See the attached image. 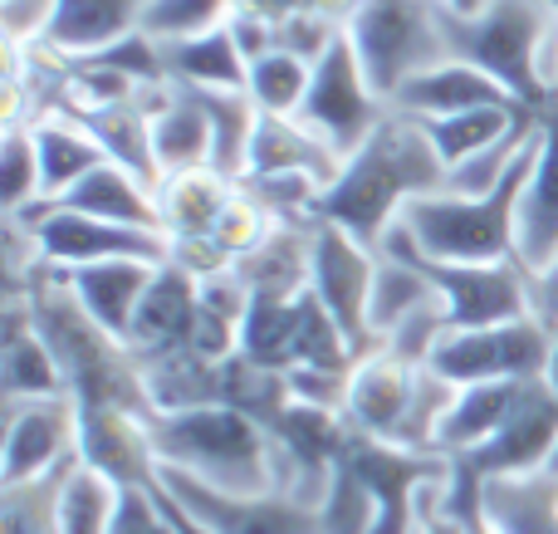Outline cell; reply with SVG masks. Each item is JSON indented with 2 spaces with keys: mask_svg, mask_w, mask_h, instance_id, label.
Here are the masks:
<instances>
[{
  "mask_svg": "<svg viewBox=\"0 0 558 534\" xmlns=\"http://www.w3.org/2000/svg\"><path fill=\"white\" fill-rule=\"evenodd\" d=\"M153 441H157L162 466L186 471V476L206 481L216 490H235V496L279 490L270 427L241 408H221L216 402V408L157 412Z\"/></svg>",
  "mask_w": 558,
  "mask_h": 534,
  "instance_id": "4",
  "label": "cell"
},
{
  "mask_svg": "<svg viewBox=\"0 0 558 534\" xmlns=\"http://www.w3.org/2000/svg\"><path fill=\"white\" fill-rule=\"evenodd\" d=\"M235 192H241V177H226V172H216V167L162 177L157 206H162L167 241H211V231L221 226Z\"/></svg>",
  "mask_w": 558,
  "mask_h": 534,
  "instance_id": "24",
  "label": "cell"
},
{
  "mask_svg": "<svg viewBox=\"0 0 558 534\" xmlns=\"http://www.w3.org/2000/svg\"><path fill=\"white\" fill-rule=\"evenodd\" d=\"M554 339L558 333L534 314L510 324H490V329H456L432 353V368L446 373L456 388L495 383V378H544L554 359Z\"/></svg>",
  "mask_w": 558,
  "mask_h": 534,
  "instance_id": "10",
  "label": "cell"
},
{
  "mask_svg": "<svg viewBox=\"0 0 558 534\" xmlns=\"http://www.w3.org/2000/svg\"><path fill=\"white\" fill-rule=\"evenodd\" d=\"M544 378H549V388L558 392V339H554V359H549V373H544Z\"/></svg>",
  "mask_w": 558,
  "mask_h": 534,
  "instance_id": "50",
  "label": "cell"
},
{
  "mask_svg": "<svg viewBox=\"0 0 558 534\" xmlns=\"http://www.w3.org/2000/svg\"><path fill=\"white\" fill-rule=\"evenodd\" d=\"M162 490L196 515L211 534H324L318 506L289 496V490H260V496H235V490H216L206 481L186 476L177 466H162Z\"/></svg>",
  "mask_w": 558,
  "mask_h": 534,
  "instance_id": "12",
  "label": "cell"
},
{
  "mask_svg": "<svg viewBox=\"0 0 558 534\" xmlns=\"http://www.w3.org/2000/svg\"><path fill=\"white\" fill-rule=\"evenodd\" d=\"M451 486V481H446ZM446 486H436L432 496H426V510H422V534H465L461 520L446 510Z\"/></svg>",
  "mask_w": 558,
  "mask_h": 534,
  "instance_id": "48",
  "label": "cell"
},
{
  "mask_svg": "<svg viewBox=\"0 0 558 534\" xmlns=\"http://www.w3.org/2000/svg\"><path fill=\"white\" fill-rule=\"evenodd\" d=\"M544 5H554V15H558V0H544Z\"/></svg>",
  "mask_w": 558,
  "mask_h": 534,
  "instance_id": "52",
  "label": "cell"
},
{
  "mask_svg": "<svg viewBox=\"0 0 558 534\" xmlns=\"http://www.w3.org/2000/svg\"><path fill=\"white\" fill-rule=\"evenodd\" d=\"M308 78L314 64L289 49H265L260 59H251V78H245V94L255 98L260 113H299L308 94Z\"/></svg>",
  "mask_w": 558,
  "mask_h": 534,
  "instance_id": "39",
  "label": "cell"
},
{
  "mask_svg": "<svg viewBox=\"0 0 558 534\" xmlns=\"http://www.w3.org/2000/svg\"><path fill=\"white\" fill-rule=\"evenodd\" d=\"M162 64L167 84L186 88H245V78H251V59H245L231 25L192 39H162Z\"/></svg>",
  "mask_w": 558,
  "mask_h": 534,
  "instance_id": "30",
  "label": "cell"
},
{
  "mask_svg": "<svg viewBox=\"0 0 558 534\" xmlns=\"http://www.w3.org/2000/svg\"><path fill=\"white\" fill-rule=\"evenodd\" d=\"M343 29L363 59V74L387 104L407 78L451 59L441 35V0H357Z\"/></svg>",
  "mask_w": 558,
  "mask_h": 534,
  "instance_id": "6",
  "label": "cell"
},
{
  "mask_svg": "<svg viewBox=\"0 0 558 534\" xmlns=\"http://www.w3.org/2000/svg\"><path fill=\"white\" fill-rule=\"evenodd\" d=\"M373 275H377V251L343 231L333 221L314 226V270H308V284L324 300V310L338 319V329L348 333L357 359L377 353L373 324H367V300H373Z\"/></svg>",
  "mask_w": 558,
  "mask_h": 534,
  "instance_id": "15",
  "label": "cell"
},
{
  "mask_svg": "<svg viewBox=\"0 0 558 534\" xmlns=\"http://www.w3.org/2000/svg\"><path fill=\"white\" fill-rule=\"evenodd\" d=\"M196 314H202V275H192L186 265L162 260L147 284L137 319L128 329V349L137 363L167 359L196 343Z\"/></svg>",
  "mask_w": 558,
  "mask_h": 534,
  "instance_id": "17",
  "label": "cell"
},
{
  "mask_svg": "<svg viewBox=\"0 0 558 534\" xmlns=\"http://www.w3.org/2000/svg\"><path fill=\"white\" fill-rule=\"evenodd\" d=\"M245 10H260V15L270 20H284V15H304V10H314V15H333L348 25V15H353L357 0H241Z\"/></svg>",
  "mask_w": 558,
  "mask_h": 534,
  "instance_id": "46",
  "label": "cell"
},
{
  "mask_svg": "<svg viewBox=\"0 0 558 534\" xmlns=\"http://www.w3.org/2000/svg\"><path fill=\"white\" fill-rule=\"evenodd\" d=\"M530 383H539V378H495V383H471V388H461L451 412H446L441 432H436V451L461 457V451L481 447L485 437H495V432L505 427V417L520 408V398L530 392Z\"/></svg>",
  "mask_w": 558,
  "mask_h": 534,
  "instance_id": "28",
  "label": "cell"
},
{
  "mask_svg": "<svg viewBox=\"0 0 558 534\" xmlns=\"http://www.w3.org/2000/svg\"><path fill=\"white\" fill-rule=\"evenodd\" d=\"M530 300H534V319L558 333V255L544 270H530Z\"/></svg>",
  "mask_w": 558,
  "mask_h": 534,
  "instance_id": "47",
  "label": "cell"
},
{
  "mask_svg": "<svg viewBox=\"0 0 558 534\" xmlns=\"http://www.w3.org/2000/svg\"><path fill=\"white\" fill-rule=\"evenodd\" d=\"M78 461L104 471V476L118 481L123 490H153L157 476H162V457H157V441H153V417H137V412H123V408L84 412Z\"/></svg>",
  "mask_w": 558,
  "mask_h": 534,
  "instance_id": "18",
  "label": "cell"
},
{
  "mask_svg": "<svg viewBox=\"0 0 558 534\" xmlns=\"http://www.w3.org/2000/svg\"><path fill=\"white\" fill-rule=\"evenodd\" d=\"M514 245L530 270H544L558 255V104L544 113L539 153L524 177L520 211H514Z\"/></svg>",
  "mask_w": 558,
  "mask_h": 534,
  "instance_id": "21",
  "label": "cell"
},
{
  "mask_svg": "<svg viewBox=\"0 0 558 534\" xmlns=\"http://www.w3.org/2000/svg\"><path fill=\"white\" fill-rule=\"evenodd\" d=\"M153 153H157L162 177L211 167V123H206L202 104L177 84L167 94V104L153 113Z\"/></svg>",
  "mask_w": 558,
  "mask_h": 534,
  "instance_id": "33",
  "label": "cell"
},
{
  "mask_svg": "<svg viewBox=\"0 0 558 534\" xmlns=\"http://www.w3.org/2000/svg\"><path fill=\"white\" fill-rule=\"evenodd\" d=\"M558 447V392L549 378L530 383V392L520 398V408L505 417V427L495 437H485L481 447L451 457V471L461 481H490V476H530V471L549 466Z\"/></svg>",
  "mask_w": 558,
  "mask_h": 534,
  "instance_id": "16",
  "label": "cell"
},
{
  "mask_svg": "<svg viewBox=\"0 0 558 534\" xmlns=\"http://www.w3.org/2000/svg\"><path fill=\"white\" fill-rule=\"evenodd\" d=\"M84 412L69 398H29L5 402V447H0V486L59 476L78 461Z\"/></svg>",
  "mask_w": 558,
  "mask_h": 534,
  "instance_id": "13",
  "label": "cell"
},
{
  "mask_svg": "<svg viewBox=\"0 0 558 534\" xmlns=\"http://www.w3.org/2000/svg\"><path fill=\"white\" fill-rule=\"evenodd\" d=\"M153 0H59L54 20L45 29V45L59 54H94L118 45L123 35L143 29V15Z\"/></svg>",
  "mask_w": 558,
  "mask_h": 534,
  "instance_id": "27",
  "label": "cell"
},
{
  "mask_svg": "<svg viewBox=\"0 0 558 534\" xmlns=\"http://www.w3.org/2000/svg\"><path fill=\"white\" fill-rule=\"evenodd\" d=\"M0 202H5V216L29 211L35 202H45L39 143L29 123H5V143H0Z\"/></svg>",
  "mask_w": 558,
  "mask_h": 534,
  "instance_id": "40",
  "label": "cell"
},
{
  "mask_svg": "<svg viewBox=\"0 0 558 534\" xmlns=\"http://www.w3.org/2000/svg\"><path fill=\"white\" fill-rule=\"evenodd\" d=\"M59 0H0V35L5 45H39L54 20Z\"/></svg>",
  "mask_w": 558,
  "mask_h": 534,
  "instance_id": "43",
  "label": "cell"
},
{
  "mask_svg": "<svg viewBox=\"0 0 558 534\" xmlns=\"http://www.w3.org/2000/svg\"><path fill=\"white\" fill-rule=\"evenodd\" d=\"M245 314H251V284L241 280V270H216L202 275V314H196V353L206 359H231L241 353Z\"/></svg>",
  "mask_w": 558,
  "mask_h": 534,
  "instance_id": "34",
  "label": "cell"
},
{
  "mask_svg": "<svg viewBox=\"0 0 558 534\" xmlns=\"http://www.w3.org/2000/svg\"><path fill=\"white\" fill-rule=\"evenodd\" d=\"M416 383H422V368L392 359L387 349L357 359L353 378H348V402H343L348 427L377 441H402L412 402H416Z\"/></svg>",
  "mask_w": 558,
  "mask_h": 534,
  "instance_id": "19",
  "label": "cell"
},
{
  "mask_svg": "<svg viewBox=\"0 0 558 534\" xmlns=\"http://www.w3.org/2000/svg\"><path fill=\"white\" fill-rule=\"evenodd\" d=\"M54 206L64 211H84V216H104V221H123V226H147L162 231V206H157V186H147L143 177H133L118 162H98L88 177H78ZM167 235V231H162Z\"/></svg>",
  "mask_w": 558,
  "mask_h": 534,
  "instance_id": "26",
  "label": "cell"
},
{
  "mask_svg": "<svg viewBox=\"0 0 558 534\" xmlns=\"http://www.w3.org/2000/svg\"><path fill=\"white\" fill-rule=\"evenodd\" d=\"M314 221H279L270 235H265V245H255L251 255H245L235 270H241V280L251 284V294H279V300H289V294L308 290V270H314Z\"/></svg>",
  "mask_w": 558,
  "mask_h": 534,
  "instance_id": "31",
  "label": "cell"
},
{
  "mask_svg": "<svg viewBox=\"0 0 558 534\" xmlns=\"http://www.w3.org/2000/svg\"><path fill=\"white\" fill-rule=\"evenodd\" d=\"M35 143H39V172H45V202H59L78 177H88L98 162H108L104 147L94 143L84 123L74 118H35Z\"/></svg>",
  "mask_w": 558,
  "mask_h": 534,
  "instance_id": "36",
  "label": "cell"
},
{
  "mask_svg": "<svg viewBox=\"0 0 558 534\" xmlns=\"http://www.w3.org/2000/svg\"><path fill=\"white\" fill-rule=\"evenodd\" d=\"M343 461L367 481L377 500V530L373 534H422V510L436 486L451 481V457L446 451H412L397 441H377L353 432Z\"/></svg>",
  "mask_w": 558,
  "mask_h": 534,
  "instance_id": "8",
  "label": "cell"
},
{
  "mask_svg": "<svg viewBox=\"0 0 558 534\" xmlns=\"http://www.w3.org/2000/svg\"><path fill=\"white\" fill-rule=\"evenodd\" d=\"M549 471H554V476H558V447H554V457H549Z\"/></svg>",
  "mask_w": 558,
  "mask_h": 534,
  "instance_id": "51",
  "label": "cell"
},
{
  "mask_svg": "<svg viewBox=\"0 0 558 534\" xmlns=\"http://www.w3.org/2000/svg\"><path fill=\"white\" fill-rule=\"evenodd\" d=\"M241 0H153L143 15V29L162 45V39H192L206 29L231 25Z\"/></svg>",
  "mask_w": 558,
  "mask_h": 534,
  "instance_id": "42",
  "label": "cell"
},
{
  "mask_svg": "<svg viewBox=\"0 0 558 534\" xmlns=\"http://www.w3.org/2000/svg\"><path fill=\"white\" fill-rule=\"evenodd\" d=\"M318 515H324V534H373L377 530V500L348 461H338L333 481H328L324 500H318Z\"/></svg>",
  "mask_w": 558,
  "mask_h": 534,
  "instance_id": "41",
  "label": "cell"
},
{
  "mask_svg": "<svg viewBox=\"0 0 558 534\" xmlns=\"http://www.w3.org/2000/svg\"><path fill=\"white\" fill-rule=\"evenodd\" d=\"M387 113H392V104H387L373 88V78L363 74V59H357L353 39H348V29H343V35L333 39V49L314 64V78H308L299 118H304L338 157H348L373 137V128L383 123Z\"/></svg>",
  "mask_w": 558,
  "mask_h": 534,
  "instance_id": "9",
  "label": "cell"
},
{
  "mask_svg": "<svg viewBox=\"0 0 558 534\" xmlns=\"http://www.w3.org/2000/svg\"><path fill=\"white\" fill-rule=\"evenodd\" d=\"M270 437H275L279 490L318 506L338 471V461H343V451H348V437H353L348 417L333 408H314V402L289 398L284 408H279V417L270 422Z\"/></svg>",
  "mask_w": 558,
  "mask_h": 534,
  "instance_id": "14",
  "label": "cell"
},
{
  "mask_svg": "<svg viewBox=\"0 0 558 534\" xmlns=\"http://www.w3.org/2000/svg\"><path fill=\"white\" fill-rule=\"evenodd\" d=\"M446 192V162L432 147L426 128L407 113H387L373 128L357 153L343 157L338 177L318 192L314 216L318 221L343 226L353 241L363 245H383V235L402 221V211L416 196Z\"/></svg>",
  "mask_w": 558,
  "mask_h": 534,
  "instance_id": "1",
  "label": "cell"
},
{
  "mask_svg": "<svg viewBox=\"0 0 558 534\" xmlns=\"http://www.w3.org/2000/svg\"><path fill=\"white\" fill-rule=\"evenodd\" d=\"M118 506H123V486L88 461H74L59 481V534H108Z\"/></svg>",
  "mask_w": 558,
  "mask_h": 534,
  "instance_id": "38",
  "label": "cell"
},
{
  "mask_svg": "<svg viewBox=\"0 0 558 534\" xmlns=\"http://www.w3.org/2000/svg\"><path fill=\"white\" fill-rule=\"evenodd\" d=\"M524 118H534V108L505 104V108H465V113H446V118H416V123L426 128L432 147L441 153L446 172H451V167H461L465 157L485 153V147H495L505 133H514Z\"/></svg>",
  "mask_w": 558,
  "mask_h": 534,
  "instance_id": "35",
  "label": "cell"
},
{
  "mask_svg": "<svg viewBox=\"0 0 558 534\" xmlns=\"http://www.w3.org/2000/svg\"><path fill=\"white\" fill-rule=\"evenodd\" d=\"M436 300H441V294L432 290V280H426L402 251H387V245L377 251L373 300H367V324H373L377 343H383L402 319H412L416 310H426V304H436Z\"/></svg>",
  "mask_w": 558,
  "mask_h": 534,
  "instance_id": "37",
  "label": "cell"
},
{
  "mask_svg": "<svg viewBox=\"0 0 558 534\" xmlns=\"http://www.w3.org/2000/svg\"><path fill=\"white\" fill-rule=\"evenodd\" d=\"M177 88H186V84H177ZM186 94L202 104L206 123H211V167L226 177H245L255 128H260L255 98L245 88H186Z\"/></svg>",
  "mask_w": 558,
  "mask_h": 534,
  "instance_id": "32",
  "label": "cell"
},
{
  "mask_svg": "<svg viewBox=\"0 0 558 534\" xmlns=\"http://www.w3.org/2000/svg\"><path fill=\"white\" fill-rule=\"evenodd\" d=\"M153 496H157V506H162V515H167V525H172V534H211V530L202 525V520H196V515H186V510L177 506L172 496H167V490H162V481H157V486H153Z\"/></svg>",
  "mask_w": 558,
  "mask_h": 534,
  "instance_id": "49",
  "label": "cell"
},
{
  "mask_svg": "<svg viewBox=\"0 0 558 534\" xmlns=\"http://www.w3.org/2000/svg\"><path fill=\"white\" fill-rule=\"evenodd\" d=\"M338 167H343V157H338L299 113H260L245 172H260V177L299 172V177H314L318 186H328L338 177Z\"/></svg>",
  "mask_w": 558,
  "mask_h": 534,
  "instance_id": "25",
  "label": "cell"
},
{
  "mask_svg": "<svg viewBox=\"0 0 558 534\" xmlns=\"http://www.w3.org/2000/svg\"><path fill=\"white\" fill-rule=\"evenodd\" d=\"M35 231L39 255L49 265H98V260H172V241L147 226L104 221V216L64 211L54 202H35L29 211H15Z\"/></svg>",
  "mask_w": 558,
  "mask_h": 534,
  "instance_id": "11",
  "label": "cell"
},
{
  "mask_svg": "<svg viewBox=\"0 0 558 534\" xmlns=\"http://www.w3.org/2000/svg\"><path fill=\"white\" fill-rule=\"evenodd\" d=\"M25 300H29V314H35L39 339L54 349L64 388L78 408L84 412L123 408V412H137V417H157L143 363L133 359V349L118 333H108L98 319H88L84 304L69 294V284L59 280L54 265L45 260L35 265V275L25 284Z\"/></svg>",
  "mask_w": 558,
  "mask_h": 534,
  "instance_id": "2",
  "label": "cell"
},
{
  "mask_svg": "<svg viewBox=\"0 0 558 534\" xmlns=\"http://www.w3.org/2000/svg\"><path fill=\"white\" fill-rule=\"evenodd\" d=\"M481 510L500 534H558V476L549 466L530 476L481 481Z\"/></svg>",
  "mask_w": 558,
  "mask_h": 534,
  "instance_id": "29",
  "label": "cell"
},
{
  "mask_svg": "<svg viewBox=\"0 0 558 534\" xmlns=\"http://www.w3.org/2000/svg\"><path fill=\"white\" fill-rule=\"evenodd\" d=\"M54 270L69 284V294L84 304L88 319H98L108 333H118L128 343V329H133L137 304H143L157 265L153 260H98V265H54Z\"/></svg>",
  "mask_w": 558,
  "mask_h": 534,
  "instance_id": "22",
  "label": "cell"
},
{
  "mask_svg": "<svg viewBox=\"0 0 558 534\" xmlns=\"http://www.w3.org/2000/svg\"><path fill=\"white\" fill-rule=\"evenodd\" d=\"M446 54L500 78L524 108L558 104V15L544 0H490L475 15L441 5Z\"/></svg>",
  "mask_w": 558,
  "mask_h": 534,
  "instance_id": "3",
  "label": "cell"
},
{
  "mask_svg": "<svg viewBox=\"0 0 558 534\" xmlns=\"http://www.w3.org/2000/svg\"><path fill=\"white\" fill-rule=\"evenodd\" d=\"M289 392H294L299 402H314V408H333L343 412L348 402V378L353 373H328V368H289Z\"/></svg>",
  "mask_w": 558,
  "mask_h": 534,
  "instance_id": "44",
  "label": "cell"
},
{
  "mask_svg": "<svg viewBox=\"0 0 558 534\" xmlns=\"http://www.w3.org/2000/svg\"><path fill=\"white\" fill-rule=\"evenodd\" d=\"M534 153H539V137L524 147L514 172L485 196H461V192L416 196V202L402 211V226L416 241V251H426L432 260H461V265L520 260V245H514V211H520V192H524V177H530V167H534Z\"/></svg>",
  "mask_w": 558,
  "mask_h": 534,
  "instance_id": "5",
  "label": "cell"
},
{
  "mask_svg": "<svg viewBox=\"0 0 558 534\" xmlns=\"http://www.w3.org/2000/svg\"><path fill=\"white\" fill-rule=\"evenodd\" d=\"M64 373L59 359L35 329L25 294H5L0 304V398L29 402V398H64Z\"/></svg>",
  "mask_w": 558,
  "mask_h": 534,
  "instance_id": "20",
  "label": "cell"
},
{
  "mask_svg": "<svg viewBox=\"0 0 558 534\" xmlns=\"http://www.w3.org/2000/svg\"><path fill=\"white\" fill-rule=\"evenodd\" d=\"M505 104H520V98L500 78H490L485 69L465 64V59H441V64L422 69L392 98V108L407 118H446V113H465V108H505Z\"/></svg>",
  "mask_w": 558,
  "mask_h": 534,
  "instance_id": "23",
  "label": "cell"
},
{
  "mask_svg": "<svg viewBox=\"0 0 558 534\" xmlns=\"http://www.w3.org/2000/svg\"><path fill=\"white\" fill-rule=\"evenodd\" d=\"M108 534H172V525H167L153 490H123V506H118V520Z\"/></svg>",
  "mask_w": 558,
  "mask_h": 534,
  "instance_id": "45",
  "label": "cell"
},
{
  "mask_svg": "<svg viewBox=\"0 0 558 534\" xmlns=\"http://www.w3.org/2000/svg\"><path fill=\"white\" fill-rule=\"evenodd\" d=\"M387 251H402L416 270L432 280V290L441 294L446 319L456 329H490V324H510L534 314L530 300V265L524 260H495V265H461V260H432L426 251H416V241L407 235V226L397 221L383 235ZM377 245V251H383Z\"/></svg>",
  "mask_w": 558,
  "mask_h": 534,
  "instance_id": "7",
  "label": "cell"
}]
</instances>
